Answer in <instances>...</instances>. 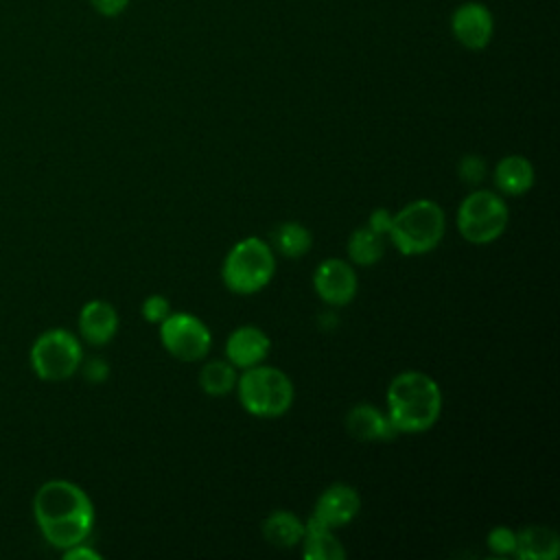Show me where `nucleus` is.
Segmentation results:
<instances>
[{
    "mask_svg": "<svg viewBox=\"0 0 560 560\" xmlns=\"http://www.w3.org/2000/svg\"><path fill=\"white\" fill-rule=\"evenodd\" d=\"M387 416L398 433L429 431L442 413L438 381L418 370L396 374L387 387Z\"/></svg>",
    "mask_w": 560,
    "mask_h": 560,
    "instance_id": "nucleus-2",
    "label": "nucleus"
},
{
    "mask_svg": "<svg viewBox=\"0 0 560 560\" xmlns=\"http://www.w3.org/2000/svg\"><path fill=\"white\" fill-rule=\"evenodd\" d=\"M118 332V313L105 300H90L79 311V337L90 346H105Z\"/></svg>",
    "mask_w": 560,
    "mask_h": 560,
    "instance_id": "nucleus-14",
    "label": "nucleus"
},
{
    "mask_svg": "<svg viewBox=\"0 0 560 560\" xmlns=\"http://www.w3.org/2000/svg\"><path fill=\"white\" fill-rule=\"evenodd\" d=\"M236 368L228 359H212L199 370V387L208 396H225L236 387Z\"/></svg>",
    "mask_w": 560,
    "mask_h": 560,
    "instance_id": "nucleus-21",
    "label": "nucleus"
},
{
    "mask_svg": "<svg viewBox=\"0 0 560 560\" xmlns=\"http://www.w3.org/2000/svg\"><path fill=\"white\" fill-rule=\"evenodd\" d=\"M262 536L273 547L291 549L302 542L304 521L291 510H273L262 521Z\"/></svg>",
    "mask_w": 560,
    "mask_h": 560,
    "instance_id": "nucleus-18",
    "label": "nucleus"
},
{
    "mask_svg": "<svg viewBox=\"0 0 560 560\" xmlns=\"http://www.w3.org/2000/svg\"><path fill=\"white\" fill-rule=\"evenodd\" d=\"M79 370L83 372V376H85L90 383H103V381L107 378V374H109V365H107V361L101 359V357H92V359H88V361H81V368H79Z\"/></svg>",
    "mask_w": 560,
    "mask_h": 560,
    "instance_id": "nucleus-25",
    "label": "nucleus"
},
{
    "mask_svg": "<svg viewBox=\"0 0 560 560\" xmlns=\"http://www.w3.org/2000/svg\"><path fill=\"white\" fill-rule=\"evenodd\" d=\"M348 258L359 267L376 265L385 254V236L365 228H357L348 238Z\"/></svg>",
    "mask_w": 560,
    "mask_h": 560,
    "instance_id": "nucleus-19",
    "label": "nucleus"
},
{
    "mask_svg": "<svg viewBox=\"0 0 560 560\" xmlns=\"http://www.w3.org/2000/svg\"><path fill=\"white\" fill-rule=\"evenodd\" d=\"M28 361L37 378L59 383L79 372L83 346L74 332L66 328H48L33 341Z\"/></svg>",
    "mask_w": 560,
    "mask_h": 560,
    "instance_id": "nucleus-6",
    "label": "nucleus"
},
{
    "mask_svg": "<svg viewBox=\"0 0 560 560\" xmlns=\"http://www.w3.org/2000/svg\"><path fill=\"white\" fill-rule=\"evenodd\" d=\"M160 341L171 357L192 363L208 354L212 335L206 322L197 315L186 311H171V315L160 324Z\"/></svg>",
    "mask_w": 560,
    "mask_h": 560,
    "instance_id": "nucleus-8",
    "label": "nucleus"
},
{
    "mask_svg": "<svg viewBox=\"0 0 560 560\" xmlns=\"http://www.w3.org/2000/svg\"><path fill=\"white\" fill-rule=\"evenodd\" d=\"M313 287L328 306H346L354 300L359 289L357 271L348 260L326 258L313 273Z\"/></svg>",
    "mask_w": 560,
    "mask_h": 560,
    "instance_id": "nucleus-9",
    "label": "nucleus"
},
{
    "mask_svg": "<svg viewBox=\"0 0 560 560\" xmlns=\"http://www.w3.org/2000/svg\"><path fill=\"white\" fill-rule=\"evenodd\" d=\"M486 540H488V547L497 556H510V553H514V547H516V532L505 525H497L488 532Z\"/></svg>",
    "mask_w": 560,
    "mask_h": 560,
    "instance_id": "nucleus-23",
    "label": "nucleus"
},
{
    "mask_svg": "<svg viewBox=\"0 0 560 560\" xmlns=\"http://www.w3.org/2000/svg\"><path fill=\"white\" fill-rule=\"evenodd\" d=\"M359 510H361V497L357 488L350 483H332L317 497L313 516L324 525H328L330 529H335L354 521Z\"/></svg>",
    "mask_w": 560,
    "mask_h": 560,
    "instance_id": "nucleus-11",
    "label": "nucleus"
},
{
    "mask_svg": "<svg viewBox=\"0 0 560 560\" xmlns=\"http://www.w3.org/2000/svg\"><path fill=\"white\" fill-rule=\"evenodd\" d=\"M273 249L284 258H302L313 245V234L298 221H284L273 230Z\"/></svg>",
    "mask_w": 560,
    "mask_h": 560,
    "instance_id": "nucleus-20",
    "label": "nucleus"
},
{
    "mask_svg": "<svg viewBox=\"0 0 560 560\" xmlns=\"http://www.w3.org/2000/svg\"><path fill=\"white\" fill-rule=\"evenodd\" d=\"M446 232V214L431 199H416L392 217L387 238L405 256L433 252Z\"/></svg>",
    "mask_w": 560,
    "mask_h": 560,
    "instance_id": "nucleus-3",
    "label": "nucleus"
},
{
    "mask_svg": "<svg viewBox=\"0 0 560 560\" xmlns=\"http://www.w3.org/2000/svg\"><path fill=\"white\" fill-rule=\"evenodd\" d=\"M512 556L518 560H556L560 556V536L547 525L521 527Z\"/></svg>",
    "mask_w": 560,
    "mask_h": 560,
    "instance_id": "nucleus-15",
    "label": "nucleus"
},
{
    "mask_svg": "<svg viewBox=\"0 0 560 560\" xmlns=\"http://www.w3.org/2000/svg\"><path fill=\"white\" fill-rule=\"evenodd\" d=\"M346 431L359 442H392L398 435L387 411L370 402H359L346 413Z\"/></svg>",
    "mask_w": 560,
    "mask_h": 560,
    "instance_id": "nucleus-13",
    "label": "nucleus"
},
{
    "mask_svg": "<svg viewBox=\"0 0 560 560\" xmlns=\"http://www.w3.org/2000/svg\"><path fill=\"white\" fill-rule=\"evenodd\" d=\"M33 516L44 540L59 551L85 542L94 527L92 499L68 479H48L37 488Z\"/></svg>",
    "mask_w": 560,
    "mask_h": 560,
    "instance_id": "nucleus-1",
    "label": "nucleus"
},
{
    "mask_svg": "<svg viewBox=\"0 0 560 560\" xmlns=\"http://www.w3.org/2000/svg\"><path fill=\"white\" fill-rule=\"evenodd\" d=\"M510 221V210L499 192L479 188L468 192L457 208V230L472 245L497 241Z\"/></svg>",
    "mask_w": 560,
    "mask_h": 560,
    "instance_id": "nucleus-7",
    "label": "nucleus"
},
{
    "mask_svg": "<svg viewBox=\"0 0 560 560\" xmlns=\"http://www.w3.org/2000/svg\"><path fill=\"white\" fill-rule=\"evenodd\" d=\"M142 317L149 322V324H162L168 315H171V302L164 298V295H149L144 302H142Z\"/></svg>",
    "mask_w": 560,
    "mask_h": 560,
    "instance_id": "nucleus-24",
    "label": "nucleus"
},
{
    "mask_svg": "<svg viewBox=\"0 0 560 560\" xmlns=\"http://www.w3.org/2000/svg\"><path fill=\"white\" fill-rule=\"evenodd\" d=\"M276 273V254L258 236L236 241L223 258L221 280L236 295H252L265 289Z\"/></svg>",
    "mask_w": 560,
    "mask_h": 560,
    "instance_id": "nucleus-4",
    "label": "nucleus"
},
{
    "mask_svg": "<svg viewBox=\"0 0 560 560\" xmlns=\"http://www.w3.org/2000/svg\"><path fill=\"white\" fill-rule=\"evenodd\" d=\"M66 560H101V553L94 551L92 547H88L85 542H79L74 547H68L61 551Z\"/></svg>",
    "mask_w": 560,
    "mask_h": 560,
    "instance_id": "nucleus-28",
    "label": "nucleus"
},
{
    "mask_svg": "<svg viewBox=\"0 0 560 560\" xmlns=\"http://www.w3.org/2000/svg\"><path fill=\"white\" fill-rule=\"evenodd\" d=\"M534 166L525 155H505L494 166V186L501 195L521 197L534 186Z\"/></svg>",
    "mask_w": 560,
    "mask_h": 560,
    "instance_id": "nucleus-17",
    "label": "nucleus"
},
{
    "mask_svg": "<svg viewBox=\"0 0 560 560\" xmlns=\"http://www.w3.org/2000/svg\"><path fill=\"white\" fill-rule=\"evenodd\" d=\"M453 37L468 50H483L494 35V15L483 2H464L451 15Z\"/></svg>",
    "mask_w": 560,
    "mask_h": 560,
    "instance_id": "nucleus-10",
    "label": "nucleus"
},
{
    "mask_svg": "<svg viewBox=\"0 0 560 560\" xmlns=\"http://www.w3.org/2000/svg\"><path fill=\"white\" fill-rule=\"evenodd\" d=\"M269 350H271V339L262 328L252 324L234 328L225 341V359L241 370L262 363Z\"/></svg>",
    "mask_w": 560,
    "mask_h": 560,
    "instance_id": "nucleus-12",
    "label": "nucleus"
},
{
    "mask_svg": "<svg viewBox=\"0 0 560 560\" xmlns=\"http://www.w3.org/2000/svg\"><path fill=\"white\" fill-rule=\"evenodd\" d=\"M90 4L94 7L96 13L105 18H116L129 7V0H90Z\"/></svg>",
    "mask_w": 560,
    "mask_h": 560,
    "instance_id": "nucleus-27",
    "label": "nucleus"
},
{
    "mask_svg": "<svg viewBox=\"0 0 560 560\" xmlns=\"http://www.w3.org/2000/svg\"><path fill=\"white\" fill-rule=\"evenodd\" d=\"M457 171H459V179H462L464 184L477 186V184H481V182L486 179L488 164H486V160H483L481 155L468 153V155H464V158L459 160Z\"/></svg>",
    "mask_w": 560,
    "mask_h": 560,
    "instance_id": "nucleus-22",
    "label": "nucleus"
},
{
    "mask_svg": "<svg viewBox=\"0 0 560 560\" xmlns=\"http://www.w3.org/2000/svg\"><path fill=\"white\" fill-rule=\"evenodd\" d=\"M241 407L256 418H280L293 405V383L291 378L271 365H254L245 368L236 378V387Z\"/></svg>",
    "mask_w": 560,
    "mask_h": 560,
    "instance_id": "nucleus-5",
    "label": "nucleus"
},
{
    "mask_svg": "<svg viewBox=\"0 0 560 560\" xmlns=\"http://www.w3.org/2000/svg\"><path fill=\"white\" fill-rule=\"evenodd\" d=\"M302 556L306 560H343L346 549L332 529L311 514L308 521H304Z\"/></svg>",
    "mask_w": 560,
    "mask_h": 560,
    "instance_id": "nucleus-16",
    "label": "nucleus"
},
{
    "mask_svg": "<svg viewBox=\"0 0 560 560\" xmlns=\"http://www.w3.org/2000/svg\"><path fill=\"white\" fill-rule=\"evenodd\" d=\"M392 217H394V214H392L387 208H374L372 214H370V219H368V228L374 230V232H378V234H383V236H387L389 225H392Z\"/></svg>",
    "mask_w": 560,
    "mask_h": 560,
    "instance_id": "nucleus-26",
    "label": "nucleus"
}]
</instances>
